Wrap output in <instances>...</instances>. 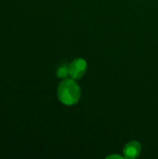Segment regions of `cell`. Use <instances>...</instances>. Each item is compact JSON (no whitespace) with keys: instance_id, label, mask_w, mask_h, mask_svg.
<instances>
[{"instance_id":"1","label":"cell","mask_w":158,"mask_h":159,"mask_svg":"<svg viewBox=\"0 0 158 159\" xmlns=\"http://www.w3.org/2000/svg\"><path fill=\"white\" fill-rule=\"evenodd\" d=\"M81 96V90L73 78H65L61 81L58 87V97L59 100L65 105L75 104Z\"/></svg>"},{"instance_id":"2","label":"cell","mask_w":158,"mask_h":159,"mask_svg":"<svg viewBox=\"0 0 158 159\" xmlns=\"http://www.w3.org/2000/svg\"><path fill=\"white\" fill-rule=\"evenodd\" d=\"M87 61L84 59H76L74 61H73L68 68H69V75L71 76V78L77 80L80 79L86 73L87 71Z\"/></svg>"},{"instance_id":"3","label":"cell","mask_w":158,"mask_h":159,"mask_svg":"<svg viewBox=\"0 0 158 159\" xmlns=\"http://www.w3.org/2000/svg\"><path fill=\"white\" fill-rule=\"evenodd\" d=\"M142 151V145L137 141L129 142L126 144L124 148V157L125 158H136L140 156Z\"/></svg>"},{"instance_id":"4","label":"cell","mask_w":158,"mask_h":159,"mask_svg":"<svg viewBox=\"0 0 158 159\" xmlns=\"http://www.w3.org/2000/svg\"><path fill=\"white\" fill-rule=\"evenodd\" d=\"M68 75H69V68H68V66L63 65V66L59 67V69L57 70V76L59 78L65 79V78H67Z\"/></svg>"},{"instance_id":"5","label":"cell","mask_w":158,"mask_h":159,"mask_svg":"<svg viewBox=\"0 0 158 159\" xmlns=\"http://www.w3.org/2000/svg\"><path fill=\"white\" fill-rule=\"evenodd\" d=\"M107 158H118V159H121V158H124L123 157H121V156H118V155H112V156H109V157H107Z\"/></svg>"}]
</instances>
